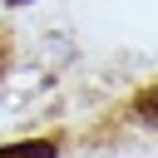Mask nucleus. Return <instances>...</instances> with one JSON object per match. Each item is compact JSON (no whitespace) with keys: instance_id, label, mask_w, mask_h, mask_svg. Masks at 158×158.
Returning <instances> with one entry per match:
<instances>
[{"instance_id":"obj_1","label":"nucleus","mask_w":158,"mask_h":158,"mask_svg":"<svg viewBox=\"0 0 158 158\" xmlns=\"http://www.w3.org/2000/svg\"><path fill=\"white\" fill-rule=\"evenodd\" d=\"M0 158H54V143L49 138H25V143L0 148Z\"/></svg>"},{"instance_id":"obj_2","label":"nucleus","mask_w":158,"mask_h":158,"mask_svg":"<svg viewBox=\"0 0 158 158\" xmlns=\"http://www.w3.org/2000/svg\"><path fill=\"white\" fill-rule=\"evenodd\" d=\"M133 118L138 123H158V89H143L133 99Z\"/></svg>"},{"instance_id":"obj_3","label":"nucleus","mask_w":158,"mask_h":158,"mask_svg":"<svg viewBox=\"0 0 158 158\" xmlns=\"http://www.w3.org/2000/svg\"><path fill=\"white\" fill-rule=\"evenodd\" d=\"M5 5H30V0H5Z\"/></svg>"}]
</instances>
